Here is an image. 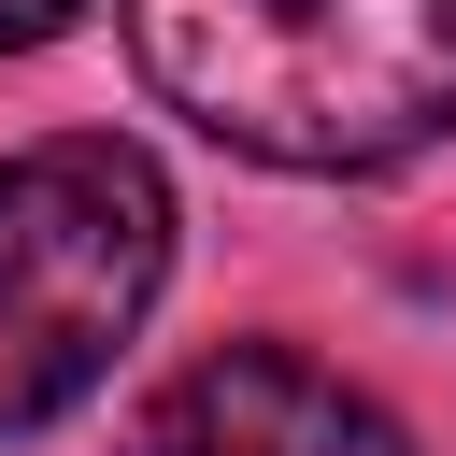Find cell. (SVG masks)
<instances>
[{"label":"cell","instance_id":"obj_4","mask_svg":"<svg viewBox=\"0 0 456 456\" xmlns=\"http://www.w3.org/2000/svg\"><path fill=\"white\" fill-rule=\"evenodd\" d=\"M71 14H86V0H0V57H14V43H57Z\"/></svg>","mask_w":456,"mask_h":456},{"label":"cell","instance_id":"obj_3","mask_svg":"<svg viewBox=\"0 0 456 456\" xmlns=\"http://www.w3.org/2000/svg\"><path fill=\"white\" fill-rule=\"evenodd\" d=\"M128 456H413V442L342 370H314L285 342H228V356H200V370H171L142 399Z\"/></svg>","mask_w":456,"mask_h":456},{"label":"cell","instance_id":"obj_2","mask_svg":"<svg viewBox=\"0 0 456 456\" xmlns=\"http://www.w3.org/2000/svg\"><path fill=\"white\" fill-rule=\"evenodd\" d=\"M157 271H171V185L128 142L71 128L0 157V442L71 413L114 370Z\"/></svg>","mask_w":456,"mask_h":456},{"label":"cell","instance_id":"obj_1","mask_svg":"<svg viewBox=\"0 0 456 456\" xmlns=\"http://www.w3.org/2000/svg\"><path fill=\"white\" fill-rule=\"evenodd\" d=\"M128 43L271 171H399L456 128V0H128Z\"/></svg>","mask_w":456,"mask_h":456}]
</instances>
